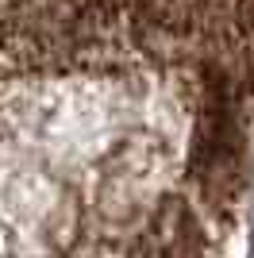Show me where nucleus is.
<instances>
[{
  "label": "nucleus",
  "mask_w": 254,
  "mask_h": 258,
  "mask_svg": "<svg viewBox=\"0 0 254 258\" xmlns=\"http://www.w3.org/2000/svg\"><path fill=\"white\" fill-rule=\"evenodd\" d=\"M254 0H0V258H250Z\"/></svg>",
  "instance_id": "obj_1"
}]
</instances>
